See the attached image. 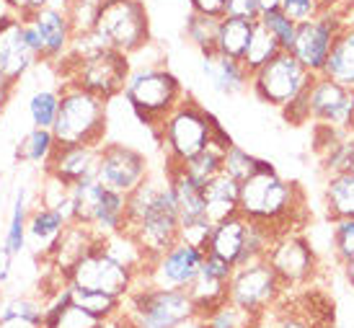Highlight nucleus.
<instances>
[{
	"instance_id": "f03ea898",
	"label": "nucleus",
	"mask_w": 354,
	"mask_h": 328,
	"mask_svg": "<svg viewBox=\"0 0 354 328\" xmlns=\"http://www.w3.org/2000/svg\"><path fill=\"white\" fill-rule=\"evenodd\" d=\"M303 207V197L295 184H287L269 160L259 158V171L246 181H241L238 215L254 222H264L277 235L290 233L295 222V212Z\"/></svg>"
},
{
	"instance_id": "412c9836",
	"label": "nucleus",
	"mask_w": 354,
	"mask_h": 328,
	"mask_svg": "<svg viewBox=\"0 0 354 328\" xmlns=\"http://www.w3.org/2000/svg\"><path fill=\"white\" fill-rule=\"evenodd\" d=\"M99 150L101 145H57L44 173L55 176L65 186H73L83 179H96Z\"/></svg>"
},
{
	"instance_id": "603ef678",
	"label": "nucleus",
	"mask_w": 354,
	"mask_h": 328,
	"mask_svg": "<svg viewBox=\"0 0 354 328\" xmlns=\"http://www.w3.org/2000/svg\"><path fill=\"white\" fill-rule=\"evenodd\" d=\"M24 39H26L29 50L34 52V55L39 57V62H41V39H39V34H37V29H34L26 19H24Z\"/></svg>"
},
{
	"instance_id": "37998d69",
	"label": "nucleus",
	"mask_w": 354,
	"mask_h": 328,
	"mask_svg": "<svg viewBox=\"0 0 354 328\" xmlns=\"http://www.w3.org/2000/svg\"><path fill=\"white\" fill-rule=\"evenodd\" d=\"M68 16L73 21L75 31H88L96 23V10H99V0H70L65 3Z\"/></svg>"
},
{
	"instance_id": "052dcab7",
	"label": "nucleus",
	"mask_w": 354,
	"mask_h": 328,
	"mask_svg": "<svg viewBox=\"0 0 354 328\" xmlns=\"http://www.w3.org/2000/svg\"><path fill=\"white\" fill-rule=\"evenodd\" d=\"M65 3H70V0H62V6H65Z\"/></svg>"
},
{
	"instance_id": "a18cd8bd",
	"label": "nucleus",
	"mask_w": 354,
	"mask_h": 328,
	"mask_svg": "<svg viewBox=\"0 0 354 328\" xmlns=\"http://www.w3.org/2000/svg\"><path fill=\"white\" fill-rule=\"evenodd\" d=\"M279 8L285 10L290 19L295 23H303V21H310L315 16L324 13V6L321 0H279Z\"/></svg>"
},
{
	"instance_id": "1a4fd4ad",
	"label": "nucleus",
	"mask_w": 354,
	"mask_h": 328,
	"mask_svg": "<svg viewBox=\"0 0 354 328\" xmlns=\"http://www.w3.org/2000/svg\"><path fill=\"white\" fill-rule=\"evenodd\" d=\"M282 292L285 287L266 259L236 267L227 282V302L251 318H261L264 313H269L279 302Z\"/></svg>"
},
{
	"instance_id": "f704fd0d",
	"label": "nucleus",
	"mask_w": 354,
	"mask_h": 328,
	"mask_svg": "<svg viewBox=\"0 0 354 328\" xmlns=\"http://www.w3.org/2000/svg\"><path fill=\"white\" fill-rule=\"evenodd\" d=\"M277 233L264 222H254V220H246V235H243V249H241V256L236 259V267H246V264H254V261L266 259V253L274 243Z\"/></svg>"
},
{
	"instance_id": "423d86ee",
	"label": "nucleus",
	"mask_w": 354,
	"mask_h": 328,
	"mask_svg": "<svg viewBox=\"0 0 354 328\" xmlns=\"http://www.w3.org/2000/svg\"><path fill=\"white\" fill-rule=\"evenodd\" d=\"M122 93L129 109L135 111V117L142 124H148L153 132H158L160 122L184 101L181 83L166 68H142L129 73Z\"/></svg>"
},
{
	"instance_id": "c03bdc74",
	"label": "nucleus",
	"mask_w": 354,
	"mask_h": 328,
	"mask_svg": "<svg viewBox=\"0 0 354 328\" xmlns=\"http://www.w3.org/2000/svg\"><path fill=\"white\" fill-rule=\"evenodd\" d=\"M334 251L342 264L354 259V218L334 220Z\"/></svg>"
},
{
	"instance_id": "b1692460",
	"label": "nucleus",
	"mask_w": 354,
	"mask_h": 328,
	"mask_svg": "<svg viewBox=\"0 0 354 328\" xmlns=\"http://www.w3.org/2000/svg\"><path fill=\"white\" fill-rule=\"evenodd\" d=\"M68 228V220L59 215L55 207L47 204H37L29 209V222H26V246H34V251L41 259L50 256V251L55 249L57 238L62 235V230Z\"/></svg>"
},
{
	"instance_id": "6ab92c4d",
	"label": "nucleus",
	"mask_w": 354,
	"mask_h": 328,
	"mask_svg": "<svg viewBox=\"0 0 354 328\" xmlns=\"http://www.w3.org/2000/svg\"><path fill=\"white\" fill-rule=\"evenodd\" d=\"M233 264L217 259L212 253H205L197 279L187 289L189 298L194 300L199 316H209L212 310L227 302V282L233 277Z\"/></svg>"
},
{
	"instance_id": "a878e982",
	"label": "nucleus",
	"mask_w": 354,
	"mask_h": 328,
	"mask_svg": "<svg viewBox=\"0 0 354 328\" xmlns=\"http://www.w3.org/2000/svg\"><path fill=\"white\" fill-rule=\"evenodd\" d=\"M243 235H246V218L243 215L220 220V222L212 225L205 253H212L217 259L236 267V259L241 256V249H243Z\"/></svg>"
},
{
	"instance_id": "bf43d9fd",
	"label": "nucleus",
	"mask_w": 354,
	"mask_h": 328,
	"mask_svg": "<svg viewBox=\"0 0 354 328\" xmlns=\"http://www.w3.org/2000/svg\"><path fill=\"white\" fill-rule=\"evenodd\" d=\"M0 310H3V300H0Z\"/></svg>"
},
{
	"instance_id": "3c124183",
	"label": "nucleus",
	"mask_w": 354,
	"mask_h": 328,
	"mask_svg": "<svg viewBox=\"0 0 354 328\" xmlns=\"http://www.w3.org/2000/svg\"><path fill=\"white\" fill-rule=\"evenodd\" d=\"M13 274V253L8 251V246L0 240V287H6Z\"/></svg>"
},
{
	"instance_id": "a19ab883",
	"label": "nucleus",
	"mask_w": 354,
	"mask_h": 328,
	"mask_svg": "<svg viewBox=\"0 0 354 328\" xmlns=\"http://www.w3.org/2000/svg\"><path fill=\"white\" fill-rule=\"evenodd\" d=\"M259 171V158H254L251 153H246L238 145H230V148L223 153V173H227L230 179H236L238 184L246 181L248 176H254Z\"/></svg>"
},
{
	"instance_id": "4be33fe9",
	"label": "nucleus",
	"mask_w": 354,
	"mask_h": 328,
	"mask_svg": "<svg viewBox=\"0 0 354 328\" xmlns=\"http://www.w3.org/2000/svg\"><path fill=\"white\" fill-rule=\"evenodd\" d=\"M96 240H99V235L88 225H83V222H68V228L62 230V235L57 238L55 249L50 251V256L44 261L57 271L59 277H65L70 269L75 267L96 246Z\"/></svg>"
},
{
	"instance_id": "4d7b16f0",
	"label": "nucleus",
	"mask_w": 354,
	"mask_h": 328,
	"mask_svg": "<svg viewBox=\"0 0 354 328\" xmlns=\"http://www.w3.org/2000/svg\"><path fill=\"white\" fill-rule=\"evenodd\" d=\"M47 6H52V0H29V13H31V10L47 8Z\"/></svg>"
},
{
	"instance_id": "864d4df0",
	"label": "nucleus",
	"mask_w": 354,
	"mask_h": 328,
	"mask_svg": "<svg viewBox=\"0 0 354 328\" xmlns=\"http://www.w3.org/2000/svg\"><path fill=\"white\" fill-rule=\"evenodd\" d=\"M10 93H13V83L0 75V117H3V111H6V106H8Z\"/></svg>"
},
{
	"instance_id": "6e6d98bb",
	"label": "nucleus",
	"mask_w": 354,
	"mask_h": 328,
	"mask_svg": "<svg viewBox=\"0 0 354 328\" xmlns=\"http://www.w3.org/2000/svg\"><path fill=\"white\" fill-rule=\"evenodd\" d=\"M344 274H346V279H349V284L354 287V259L344 261Z\"/></svg>"
},
{
	"instance_id": "e2e57ef3",
	"label": "nucleus",
	"mask_w": 354,
	"mask_h": 328,
	"mask_svg": "<svg viewBox=\"0 0 354 328\" xmlns=\"http://www.w3.org/2000/svg\"><path fill=\"white\" fill-rule=\"evenodd\" d=\"M352 171H354V158H352Z\"/></svg>"
},
{
	"instance_id": "58836bf2",
	"label": "nucleus",
	"mask_w": 354,
	"mask_h": 328,
	"mask_svg": "<svg viewBox=\"0 0 354 328\" xmlns=\"http://www.w3.org/2000/svg\"><path fill=\"white\" fill-rule=\"evenodd\" d=\"M259 23L264 26L277 41H279V47L282 52H290L292 50V41H295V31H297V23L290 16H287L282 8H269V10H261V16H259Z\"/></svg>"
},
{
	"instance_id": "473e14b6",
	"label": "nucleus",
	"mask_w": 354,
	"mask_h": 328,
	"mask_svg": "<svg viewBox=\"0 0 354 328\" xmlns=\"http://www.w3.org/2000/svg\"><path fill=\"white\" fill-rule=\"evenodd\" d=\"M44 318V302L34 298H13L3 302L0 310V328L24 326V328H41Z\"/></svg>"
},
{
	"instance_id": "72a5a7b5",
	"label": "nucleus",
	"mask_w": 354,
	"mask_h": 328,
	"mask_svg": "<svg viewBox=\"0 0 354 328\" xmlns=\"http://www.w3.org/2000/svg\"><path fill=\"white\" fill-rule=\"evenodd\" d=\"M279 52H282L279 41L256 21L254 31H251V39H248V47H246V52H243V57H241V65H243L248 73H256L259 68H264L272 57H277Z\"/></svg>"
},
{
	"instance_id": "cd10ccee",
	"label": "nucleus",
	"mask_w": 354,
	"mask_h": 328,
	"mask_svg": "<svg viewBox=\"0 0 354 328\" xmlns=\"http://www.w3.org/2000/svg\"><path fill=\"white\" fill-rule=\"evenodd\" d=\"M321 75L344 88H354V26H342V31L336 34Z\"/></svg>"
},
{
	"instance_id": "2eb2a0df",
	"label": "nucleus",
	"mask_w": 354,
	"mask_h": 328,
	"mask_svg": "<svg viewBox=\"0 0 354 328\" xmlns=\"http://www.w3.org/2000/svg\"><path fill=\"white\" fill-rule=\"evenodd\" d=\"M266 261L272 264L274 274L282 282V287H303V284H308L315 274V267H318L310 243L295 230L277 235L269 253H266Z\"/></svg>"
},
{
	"instance_id": "13d9d810",
	"label": "nucleus",
	"mask_w": 354,
	"mask_h": 328,
	"mask_svg": "<svg viewBox=\"0 0 354 328\" xmlns=\"http://www.w3.org/2000/svg\"><path fill=\"white\" fill-rule=\"evenodd\" d=\"M256 3H259V8H261V10L279 8V0H256Z\"/></svg>"
},
{
	"instance_id": "aec40b11",
	"label": "nucleus",
	"mask_w": 354,
	"mask_h": 328,
	"mask_svg": "<svg viewBox=\"0 0 354 328\" xmlns=\"http://www.w3.org/2000/svg\"><path fill=\"white\" fill-rule=\"evenodd\" d=\"M166 181L174 199H176L178 222L181 228H194V225H209L207 220V202H205V184H199L189 176L184 166H168Z\"/></svg>"
},
{
	"instance_id": "c756f323",
	"label": "nucleus",
	"mask_w": 354,
	"mask_h": 328,
	"mask_svg": "<svg viewBox=\"0 0 354 328\" xmlns=\"http://www.w3.org/2000/svg\"><path fill=\"white\" fill-rule=\"evenodd\" d=\"M254 23L256 21L223 16V19H220V29H217L215 50L220 52V55H225V57L241 60V57H243V52H246V47H248V39H251Z\"/></svg>"
},
{
	"instance_id": "0eeeda50",
	"label": "nucleus",
	"mask_w": 354,
	"mask_h": 328,
	"mask_svg": "<svg viewBox=\"0 0 354 328\" xmlns=\"http://www.w3.org/2000/svg\"><path fill=\"white\" fill-rule=\"evenodd\" d=\"M59 68L65 73L68 83H75L104 101H111L117 93H122L132 73L129 55H122L117 50H101L88 57H78V60L65 57L59 62Z\"/></svg>"
},
{
	"instance_id": "e433bc0d",
	"label": "nucleus",
	"mask_w": 354,
	"mask_h": 328,
	"mask_svg": "<svg viewBox=\"0 0 354 328\" xmlns=\"http://www.w3.org/2000/svg\"><path fill=\"white\" fill-rule=\"evenodd\" d=\"M57 148V139L52 135V130H41V127H31V132L19 142V158L24 163L47 168L52 153Z\"/></svg>"
},
{
	"instance_id": "a211bd4d",
	"label": "nucleus",
	"mask_w": 354,
	"mask_h": 328,
	"mask_svg": "<svg viewBox=\"0 0 354 328\" xmlns=\"http://www.w3.org/2000/svg\"><path fill=\"white\" fill-rule=\"evenodd\" d=\"M34 65H39V57L29 50L24 39V16L3 13L0 16V75L19 83Z\"/></svg>"
},
{
	"instance_id": "4468645a",
	"label": "nucleus",
	"mask_w": 354,
	"mask_h": 328,
	"mask_svg": "<svg viewBox=\"0 0 354 328\" xmlns=\"http://www.w3.org/2000/svg\"><path fill=\"white\" fill-rule=\"evenodd\" d=\"M308 109L310 119L321 127L336 132L354 130V101L352 88H344L326 75H315L308 88Z\"/></svg>"
},
{
	"instance_id": "6e6552de",
	"label": "nucleus",
	"mask_w": 354,
	"mask_h": 328,
	"mask_svg": "<svg viewBox=\"0 0 354 328\" xmlns=\"http://www.w3.org/2000/svg\"><path fill=\"white\" fill-rule=\"evenodd\" d=\"M93 26L106 37L109 47L122 55L142 50L150 39L148 10L140 0H99Z\"/></svg>"
},
{
	"instance_id": "79ce46f5",
	"label": "nucleus",
	"mask_w": 354,
	"mask_h": 328,
	"mask_svg": "<svg viewBox=\"0 0 354 328\" xmlns=\"http://www.w3.org/2000/svg\"><path fill=\"white\" fill-rule=\"evenodd\" d=\"M205 318V328H256L259 326V318H251L243 310L233 308L230 302L220 305L217 310H212L209 316H202Z\"/></svg>"
},
{
	"instance_id": "ea45409f",
	"label": "nucleus",
	"mask_w": 354,
	"mask_h": 328,
	"mask_svg": "<svg viewBox=\"0 0 354 328\" xmlns=\"http://www.w3.org/2000/svg\"><path fill=\"white\" fill-rule=\"evenodd\" d=\"M217 29H220V19L215 16H205V13H189L187 19V39L202 52L215 50Z\"/></svg>"
},
{
	"instance_id": "2f4dec72",
	"label": "nucleus",
	"mask_w": 354,
	"mask_h": 328,
	"mask_svg": "<svg viewBox=\"0 0 354 328\" xmlns=\"http://www.w3.org/2000/svg\"><path fill=\"white\" fill-rule=\"evenodd\" d=\"M29 191L26 186H21L13 199V209H10L8 228L3 233V243L8 246L13 256H21L26 249V222H29Z\"/></svg>"
},
{
	"instance_id": "393cba45",
	"label": "nucleus",
	"mask_w": 354,
	"mask_h": 328,
	"mask_svg": "<svg viewBox=\"0 0 354 328\" xmlns=\"http://www.w3.org/2000/svg\"><path fill=\"white\" fill-rule=\"evenodd\" d=\"M88 228L99 238H109V235L124 233L127 230V194L104 189V194L99 197L96 207L91 212Z\"/></svg>"
},
{
	"instance_id": "49530a36",
	"label": "nucleus",
	"mask_w": 354,
	"mask_h": 328,
	"mask_svg": "<svg viewBox=\"0 0 354 328\" xmlns=\"http://www.w3.org/2000/svg\"><path fill=\"white\" fill-rule=\"evenodd\" d=\"M101 320H96L91 313H86V310L80 308V305H75V302H70L68 308H65V313L57 318V323L52 328H99Z\"/></svg>"
},
{
	"instance_id": "9b49d317",
	"label": "nucleus",
	"mask_w": 354,
	"mask_h": 328,
	"mask_svg": "<svg viewBox=\"0 0 354 328\" xmlns=\"http://www.w3.org/2000/svg\"><path fill=\"white\" fill-rule=\"evenodd\" d=\"M135 277H138V271L114 259V256L101 246V238L96 240V246L65 274V279H68L70 284H75V287L101 289V292H109V295L122 298V300L127 298L129 289L135 287Z\"/></svg>"
},
{
	"instance_id": "dca6fc26",
	"label": "nucleus",
	"mask_w": 354,
	"mask_h": 328,
	"mask_svg": "<svg viewBox=\"0 0 354 328\" xmlns=\"http://www.w3.org/2000/svg\"><path fill=\"white\" fill-rule=\"evenodd\" d=\"M339 31H342V26H339L336 16H331V10H326L315 19L297 23L295 41H292L290 52L310 75H321L326 57H328L331 44H334Z\"/></svg>"
},
{
	"instance_id": "39448f33",
	"label": "nucleus",
	"mask_w": 354,
	"mask_h": 328,
	"mask_svg": "<svg viewBox=\"0 0 354 328\" xmlns=\"http://www.w3.org/2000/svg\"><path fill=\"white\" fill-rule=\"evenodd\" d=\"M217 119L197 106L194 101H181L176 109L160 122L156 137L166 150L168 166H184L194 158L199 150H205L217 132Z\"/></svg>"
},
{
	"instance_id": "8fccbe9b",
	"label": "nucleus",
	"mask_w": 354,
	"mask_h": 328,
	"mask_svg": "<svg viewBox=\"0 0 354 328\" xmlns=\"http://www.w3.org/2000/svg\"><path fill=\"white\" fill-rule=\"evenodd\" d=\"M189 6L194 13H205V16H215V19H223V13H225V0H189Z\"/></svg>"
},
{
	"instance_id": "5fc2aeb1",
	"label": "nucleus",
	"mask_w": 354,
	"mask_h": 328,
	"mask_svg": "<svg viewBox=\"0 0 354 328\" xmlns=\"http://www.w3.org/2000/svg\"><path fill=\"white\" fill-rule=\"evenodd\" d=\"M3 6L8 8V13H16V16L29 13V0H3Z\"/></svg>"
},
{
	"instance_id": "f8f14e48",
	"label": "nucleus",
	"mask_w": 354,
	"mask_h": 328,
	"mask_svg": "<svg viewBox=\"0 0 354 328\" xmlns=\"http://www.w3.org/2000/svg\"><path fill=\"white\" fill-rule=\"evenodd\" d=\"M205 259V251L192 246L187 240H176L171 249L145 261V267L135 277V284H150V287L166 289H189L197 279L199 267Z\"/></svg>"
},
{
	"instance_id": "20e7f679",
	"label": "nucleus",
	"mask_w": 354,
	"mask_h": 328,
	"mask_svg": "<svg viewBox=\"0 0 354 328\" xmlns=\"http://www.w3.org/2000/svg\"><path fill=\"white\" fill-rule=\"evenodd\" d=\"M122 313L132 328H181L199 316L187 289L135 284L124 298Z\"/></svg>"
},
{
	"instance_id": "4c0bfd02",
	"label": "nucleus",
	"mask_w": 354,
	"mask_h": 328,
	"mask_svg": "<svg viewBox=\"0 0 354 328\" xmlns=\"http://www.w3.org/2000/svg\"><path fill=\"white\" fill-rule=\"evenodd\" d=\"M57 111H59V90L39 88L29 99V117L34 127L52 130V124L57 119Z\"/></svg>"
},
{
	"instance_id": "ddd939ff",
	"label": "nucleus",
	"mask_w": 354,
	"mask_h": 328,
	"mask_svg": "<svg viewBox=\"0 0 354 328\" xmlns=\"http://www.w3.org/2000/svg\"><path fill=\"white\" fill-rule=\"evenodd\" d=\"M148 176V158L140 150L122 145V142L101 145L99 163H96V179L101 181L104 189L132 194Z\"/></svg>"
},
{
	"instance_id": "c9c22d12",
	"label": "nucleus",
	"mask_w": 354,
	"mask_h": 328,
	"mask_svg": "<svg viewBox=\"0 0 354 328\" xmlns=\"http://www.w3.org/2000/svg\"><path fill=\"white\" fill-rule=\"evenodd\" d=\"M70 287H73V302L80 305L86 313H91L96 320L114 318V316L122 313V305H124L122 298H114V295L101 292V289H83L75 287V284H70Z\"/></svg>"
},
{
	"instance_id": "09e8293b",
	"label": "nucleus",
	"mask_w": 354,
	"mask_h": 328,
	"mask_svg": "<svg viewBox=\"0 0 354 328\" xmlns=\"http://www.w3.org/2000/svg\"><path fill=\"white\" fill-rule=\"evenodd\" d=\"M269 328H315V326H313V320L305 318L303 313L285 310V313H274V316H272V326Z\"/></svg>"
},
{
	"instance_id": "7c9ffc66",
	"label": "nucleus",
	"mask_w": 354,
	"mask_h": 328,
	"mask_svg": "<svg viewBox=\"0 0 354 328\" xmlns=\"http://www.w3.org/2000/svg\"><path fill=\"white\" fill-rule=\"evenodd\" d=\"M326 207L331 220L354 218V171L331 173L326 184Z\"/></svg>"
},
{
	"instance_id": "680f3d73",
	"label": "nucleus",
	"mask_w": 354,
	"mask_h": 328,
	"mask_svg": "<svg viewBox=\"0 0 354 328\" xmlns=\"http://www.w3.org/2000/svg\"><path fill=\"white\" fill-rule=\"evenodd\" d=\"M352 101H354V88H352Z\"/></svg>"
},
{
	"instance_id": "c85d7f7f",
	"label": "nucleus",
	"mask_w": 354,
	"mask_h": 328,
	"mask_svg": "<svg viewBox=\"0 0 354 328\" xmlns=\"http://www.w3.org/2000/svg\"><path fill=\"white\" fill-rule=\"evenodd\" d=\"M230 145H233L230 137L223 132V127H217L212 142H209L205 150H199L194 158H189L187 163H184V171H187L194 181L207 184V181L215 179L217 173L223 171V153H225Z\"/></svg>"
},
{
	"instance_id": "de8ad7c7",
	"label": "nucleus",
	"mask_w": 354,
	"mask_h": 328,
	"mask_svg": "<svg viewBox=\"0 0 354 328\" xmlns=\"http://www.w3.org/2000/svg\"><path fill=\"white\" fill-rule=\"evenodd\" d=\"M223 16L256 21L259 16H261V8H259L256 0H225V13H223Z\"/></svg>"
},
{
	"instance_id": "5701e85b",
	"label": "nucleus",
	"mask_w": 354,
	"mask_h": 328,
	"mask_svg": "<svg viewBox=\"0 0 354 328\" xmlns=\"http://www.w3.org/2000/svg\"><path fill=\"white\" fill-rule=\"evenodd\" d=\"M202 73L207 75L209 86L217 93H223V96L241 93L251 83V73L241 65V60L225 57V55H220L217 50L202 52Z\"/></svg>"
},
{
	"instance_id": "f3484780",
	"label": "nucleus",
	"mask_w": 354,
	"mask_h": 328,
	"mask_svg": "<svg viewBox=\"0 0 354 328\" xmlns=\"http://www.w3.org/2000/svg\"><path fill=\"white\" fill-rule=\"evenodd\" d=\"M24 19L29 21L31 26L37 29V34H39L41 62L59 65V62L68 57L73 37H75V29H73V21H70L65 6H62V8H59V6H47V8L31 10Z\"/></svg>"
},
{
	"instance_id": "f257e3e1",
	"label": "nucleus",
	"mask_w": 354,
	"mask_h": 328,
	"mask_svg": "<svg viewBox=\"0 0 354 328\" xmlns=\"http://www.w3.org/2000/svg\"><path fill=\"white\" fill-rule=\"evenodd\" d=\"M178 209L168 181L145 179L127 194V233L142 253L153 259L178 240Z\"/></svg>"
},
{
	"instance_id": "7ed1b4c3",
	"label": "nucleus",
	"mask_w": 354,
	"mask_h": 328,
	"mask_svg": "<svg viewBox=\"0 0 354 328\" xmlns=\"http://www.w3.org/2000/svg\"><path fill=\"white\" fill-rule=\"evenodd\" d=\"M52 135L57 145H101L106 135V101L65 80Z\"/></svg>"
},
{
	"instance_id": "9d476101",
	"label": "nucleus",
	"mask_w": 354,
	"mask_h": 328,
	"mask_svg": "<svg viewBox=\"0 0 354 328\" xmlns=\"http://www.w3.org/2000/svg\"><path fill=\"white\" fill-rule=\"evenodd\" d=\"M313 78L315 75H310L292 57V52H279L277 57H272V60L266 62L264 68L251 73V83L248 86H251V90H254L256 99L261 101V104L285 109L300 90H305L310 86Z\"/></svg>"
},
{
	"instance_id": "bb28decb",
	"label": "nucleus",
	"mask_w": 354,
	"mask_h": 328,
	"mask_svg": "<svg viewBox=\"0 0 354 328\" xmlns=\"http://www.w3.org/2000/svg\"><path fill=\"white\" fill-rule=\"evenodd\" d=\"M238 197H241V184L220 171L215 179H209L205 184L207 220L215 225L220 220L238 215Z\"/></svg>"
}]
</instances>
